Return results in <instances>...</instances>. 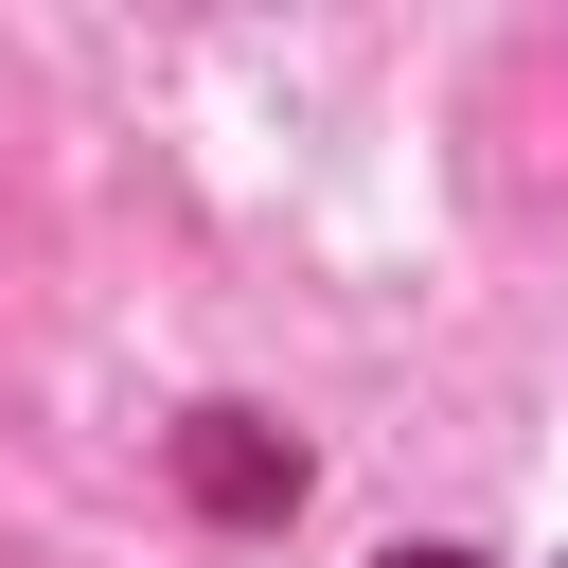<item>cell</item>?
Listing matches in <instances>:
<instances>
[{
  "label": "cell",
  "instance_id": "obj_2",
  "mask_svg": "<svg viewBox=\"0 0 568 568\" xmlns=\"http://www.w3.org/2000/svg\"><path fill=\"white\" fill-rule=\"evenodd\" d=\"M390 568H479V550H390Z\"/></svg>",
  "mask_w": 568,
  "mask_h": 568
},
{
  "label": "cell",
  "instance_id": "obj_1",
  "mask_svg": "<svg viewBox=\"0 0 568 568\" xmlns=\"http://www.w3.org/2000/svg\"><path fill=\"white\" fill-rule=\"evenodd\" d=\"M195 497H231V515H266V497H302V462H284L266 426H231V408H213V426H195Z\"/></svg>",
  "mask_w": 568,
  "mask_h": 568
}]
</instances>
